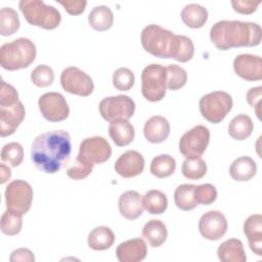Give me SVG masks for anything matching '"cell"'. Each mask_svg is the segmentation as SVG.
<instances>
[{
    "instance_id": "7402d4cb",
    "label": "cell",
    "mask_w": 262,
    "mask_h": 262,
    "mask_svg": "<svg viewBox=\"0 0 262 262\" xmlns=\"http://www.w3.org/2000/svg\"><path fill=\"white\" fill-rule=\"evenodd\" d=\"M108 135L118 146L130 144L135 136V130L128 120H117L110 124Z\"/></svg>"
},
{
    "instance_id": "d6986e66",
    "label": "cell",
    "mask_w": 262,
    "mask_h": 262,
    "mask_svg": "<svg viewBox=\"0 0 262 262\" xmlns=\"http://www.w3.org/2000/svg\"><path fill=\"white\" fill-rule=\"evenodd\" d=\"M143 210V201L139 192L127 190L119 198V211L124 218L128 220L137 219L142 215Z\"/></svg>"
},
{
    "instance_id": "6da1fadb",
    "label": "cell",
    "mask_w": 262,
    "mask_h": 262,
    "mask_svg": "<svg viewBox=\"0 0 262 262\" xmlns=\"http://www.w3.org/2000/svg\"><path fill=\"white\" fill-rule=\"evenodd\" d=\"M72 150L71 136L64 130H52L38 135L31 149L34 165L42 172H58L69 161Z\"/></svg>"
},
{
    "instance_id": "e0dca14e",
    "label": "cell",
    "mask_w": 262,
    "mask_h": 262,
    "mask_svg": "<svg viewBox=\"0 0 262 262\" xmlns=\"http://www.w3.org/2000/svg\"><path fill=\"white\" fill-rule=\"evenodd\" d=\"M144 158L136 150H127L115 163V171L123 178H132L142 173Z\"/></svg>"
},
{
    "instance_id": "8fae6325",
    "label": "cell",
    "mask_w": 262,
    "mask_h": 262,
    "mask_svg": "<svg viewBox=\"0 0 262 262\" xmlns=\"http://www.w3.org/2000/svg\"><path fill=\"white\" fill-rule=\"evenodd\" d=\"M112 156L110 143L101 136H92L85 138L79 147V154L76 159L87 164L95 165L106 162Z\"/></svg>"
},
{
    "instance_id": "9c48e42d",
    "label": "cell",
    "mask_w": 262,
    "mask_h": 262,
    "mask_svg": "<svg viewBox=\"0 0 262 262\" xmlns=\"http://www.w3.org/2000/svg\"><path fill=\"white\" fill-rule=\"evenodd\" d=\"M210 141V131L204 125H196L186 131L179 140V150L185 159L203 156Z\"/></svg>"
},
{
    "instance_id": "9a60e30c",
    "label": "cell",
    "mask_w": 262,
    "mask_h": 262,
    "mask_svg": "<svg viewBox=\"0 0 262 262\" xmlns=\"http://www.w3.org/2000/svg\"><path fill=\"white\" fill-rule=\"evenodd\" d=\"M235 74L246 81H260L262 79V60L259 55L239 54L233 60Z\"/></svg>"
},
{
    "instance_id": "d6a6232c",
    "label": "cell",
    "mask_w": 262,
    "mask_h": 262,
    "mask_svg": "<svg viewBox=\"0 0 262 262\" xmlns=\"http://www.w3.org/2000/svg\"><path fill=\"white\" fill-rule=\"evenodd\" d=\"M175 168V159L169 155H159L150 163V173L157 178L169 177L174 173Z\"/></svg>"
},
{
    "instance_id": "e575fe53",
    "label": "cell",
    "mask_w": 262,
    "mask_h": 262,
    "mask_svg": "<svg viewBox=\"0 0 262 262\" xmlns=\"http://www.w3.org/2000/svg\"><path fill=\"white\" fill-rule=\"evenodd\" d=\"M187 81L186 71L177 64H169L166 67V87L175 91L182 88Z\"/></svg>"
},
{
    "instance_id": "74e56055",
    "label": "cell",
    "mask_w": 262,
    "mask_h": 262,
    "mask_svg": "<svg viewBox=\"0 0 262 262\" xmlns=\"http://www.w3.org/2000/svg\"><path fill=\"white\" fill-rule=\"evenodd\" d=\"M23 226L20 215L6 210L1 216V231L6 235H15L19 233Z\"/></svg>"
},
{
    "instance_id": "277c9868",
    "label": "cell",
    "mask_w": 262,
    "mask_h": 262,
    "mask_svg": "<svg viewBox=\"0 0 262 262\" xmlns=\"http://www.w3.org/2000/svg\"><path fill=\"white\" fill-rule=\"evenodd\" d=\"M18 7L27 21L32 26L53 30L60 24V12L55 7L46 5L42 0H21Z\"/></svg>"
},
{
    "instance_id": "83f0119b",
    "label": "cell",
    "mask_w": 262,
    "mask_h": 262,
    "mask_svg": "<svg viewBox=\"0 0 262 262\" xmlns=\"http://www.w3.org/2000/svg\"><path fill=\"white\" fill-rule=\"evenodd\" d=\"M181 19L187 27L199 29L206 24L208 19V11L200 4L190 3L185 5L182 9Z\"/></svg>"
},
{
    "instance_id": "f546056e",
    "label": "cell",
    "mask_w": 262,
    "mask_h": 262,
    "mask_svg": "<svg viewBox=\"0 0 262 262\" xmlns=\"http://www.w3.org/2000/svg\"><path fill=\"white\" fill-rule=\"evenodd\" d=\"M254 130L252 119L245 114L235 116L228 125V133L235 140H245Z\"/></svg>"
},
{
    "instance_id": "4316f807",
    "label": "cell",
    "mask_w": 262,
    "mask_h": 262,
    "mask_svg": "<svg viewBox=\"0 0 262 262\" xmlns=\"http://www.w3.org/2000/svg\"><path fill=\"white\" fill-rule=\"evenodd\" d=\"M88 246L94 251L110 249L115 243L113 230L106 226H98L90 231L87 238Z\"/></svg>"
},
{
    "instance_id": "60d3db41",
    "label": "cell",
    "mask_w": 262,
    "mask_h": 262,
    "mask_svg": "<svg viewBox=\"0 0 262 262\" xmlns=\"http://www.w3.org/2000/svg\"><path fill=\"white\" fill-rule=\"evenodd\" d=\"M194 199L198 202V204L211 205L217 199V189L214 185L210 183L195 185Z\"/></svg>"
},
{
    "instance_id": "5b68a950",
    "label": "cell",
    "mask_w": 262,
    "mask_h": 262,
    "mask_svg": "<svg viewBox=\"0 0 262 262\" xmlns=\"http://www.w3.org/2000/svg\"><path fill=\"white\" fill-rule=\"evenodd\" d=\"M174 34L159 25H148L141 31L140 41L143 49L159 58H169V49Z\"/></svg>"
},
{
    "instance_id": "3957f363",
    "label": "cell",
    "mask_w": 262,
    "mask_h": 262,
    "mask_svg": "<svg viewBox=\"0 0 262 262\" xmlns=\"http://www.w3.org/2000/svg\"><path fill=\"white\" fill-rule=\"evenodd\" d=\"M36 46L28 38H18L4 43L0 48L1 67L8 71L28 68L36 58Z\"/></svg>"
},
{
    "instance_id": "ee69618b",
    "label": "cell",
    "mask_w": 262,
    "mask_h": 262,
    "mask_svg": "<svg viewBox=\"0 0 262 262\" xmlns=\"http://www.w3.org/2000/svg\"><path fill=\"white\" fill-rule=\"evenodd\" d=\"M57 2L62 5L64 10L71 15L81 14L87 5V2L83 0H58Z\"/></svg>"
},
{
    "instance_id": "d4e9b609",
    "label": "cell",
    "mask_w": 262,
    "mask_h": 262,
    "mask_svg": "<svg viewBox=\"0 0 262 262\" xmlns=\"http://www.w3.org/2000/svg\"><path fill=\"white\" fill-rule=\"evenodd\" d=\"M257 165L250 157L235 159L229 168V174L235 181H248L256 175Z\"/></svg>"
},
{
    "instance_id": "4dcf8cb0",
    "label": "cell",
    "mask_w": 262,
    "mask_h": 262,
    "mask_svg": "<svg viewBox=\"0 0 262 262\" xmlns=\"http://www.w3.org/2000/svg\"><path fill=\"white\" fill-rule=\"evenodd\" d=\"M193 184H181L177 186L174 191V203L177 208L183 211H190L194 209L199 204L194 199Z\"/></svg>"
},
{
    "instance_id": "ffe728a7",
    "label": "cell",
    "mask_w": 262,
    "mask_h": 262,
    "mask_svg": "<svg viewBox=\"0 0 262 262\" xmlns=\"http://www.w3.org/2000/svg\"><path fill=\"white\" fill-rule=\"evenodd\" d=\"M244 233L252 252L257 256H262V216L260 214L250 215L246 219Z\"/></svg>"
},
{
    "instance_id": "f1b7e54d",
    "label": "cell",
    "mask_w": 262,
    "mask_h": 262,
    "mask_svg": "<svg viewBox=\"0 0 262 262\" xmlns=\"http://www.w3.org/2000/svg\"><path fill=\"white\" fill-rule=\"evenodd\" d=\"M88 23L92 29L99 32L111 29L114 23V15L111 8L105 5L95 6L88 15Z\"/></svg>"
},
{
    "instance_id": "484cf974",
    "label": "cell",
    "mask_w": 262,
    "mask_h": 262,
    "mask_svg": "<svg viewBox=\"0 0 262 262\" xmlns=\"http://www.w3.org/2000/svg\"><path fill=\"white\" fill-rule=\"evenodd\" d=\"M142 236L152 248L162 246L168 236V230L166 225L158 219H151L147 221L142 228Z\"/></svg>"
},
{
    "instance_id": "ba28073f",
    "label": "cell",
    "mask_w": 262,
    "mask_h": 262,
    "mask_svg": "<svg viewBox=\"0 0 262 262\" xmlns=\"http://www.w3.org/2000/svg\"><path fill=\"white\" fill-rule=\"evenodd\" d=\"M33 194V188L27 181L20 179L11 181L5 189L7 210L20 216L25 215L31 208Z\"/></svg>"
},
{
    "instance_id": "f6af8a7d",
    "label": "cell",
    "mask_w": 262,
    "mask_h": 262,
    "mask_svg": "<svg viewBox=\"0 0 262 262\" xmlns=\"http://www.w3.org/2000/svg\"><path fill=\"white\" fill-rule=\"evenodd\" d=\"M261 97H262V87L258 86V87H253L251 88L248 92H247V101L248 103L255 108L256 115L258 117V119H261L260 115V103H261Z\"/></svg>"
},
{
    "instance_id": "7c38bea8",
    "label": "cell",
    "mask_w": 262,
    "mask_h": 262,
    "mask_svg": "<svg viewBox=\"0 0 262 262\" xmlns=\"http://www.w3.org/2000/svg\"><path fill=\"white\" fill-rule=\"evenodd\" d=\"M60 84L64 91L79 96H89L94 89L90 76L76 67H69L62 71Z\"/></svg>"
},
{
    "instance_id": "c3c4849f",
    "label": "cell",
    "mask_w": 262,
    "mask_h": 262,
    "mask_svg": "<svg viewBox=\"0 0 262 262\" xmlns=\"http://www.w3.org/2000/svg\"><path fill=\"white\" fill-rule=\"evenodd\" d=\"M0 169H1V171H0L1 172V180H0V182L3 184V183H5L11 177V171L4 164H1Z\"/></svg>"
},
{
    "instance_id": "30bf717a",
    "label": "cell",
    "mask_w": 262,
    "mask_h": 262,
    "mask_svg": "<svg viewBox=\"0 0 262 262\" xmlns=\"http://www.w3.org/2000/svg\"><path fill=\"white\" fill-rule=\"evenodd\" d=\"M98 108L101 117L112 123L117 120L130 119L134 115L135 103L127 95H116L103 98Z\"/></svg>"
},
{
    "instance_id": "ac0fdd59",
    "label": "cell",
    "mask_w": 262,
    "mask_h": 262,
    "mask_svg": "<svg viewBox=\"0 0 262 262\" xmlns=\"http://www.w3.org/2000/svg\"><path fill=\"white\" fill-rule=\"evenodd\" d=\"M120 262H139L147 255V246L142 238L135 237L121 243L116 249Z\"/></svg>"
},
{
    "instance_id": "7dc6e473",
    "label": "cell",
    "mask_w": 262,
    "mask_h": 262,
    "mask_svg": "<svg viewBox=\"0 0 262 262\" xmlns=\"http://www.w3.org/2000/svg\"><path fill=\"white\" fill-rule=\"evenodd\" d=\"M9 260L11 262H17V261L33 262V261H35V256L31 250L26 249V248H19V249L14 250L11 253Z\"/></svg>"
},
{
    "instance_id": "8992f818",
    "label": "cell",
    "mask_w": 262,
    "mask_h": 262,
    "mask_svg": "<svg viewBox=\"0 0 262 262\" xmlns=\"http://www.w3.org/2000/svg\"><path fill=\"white\" fill-rule=\"evenodd\" d=\"M232 98L225 91H213L201 97V115L210 123L218 124L225 119L232 108Z\"/></svg>"
},
{
    "instance_id": "d590c367",
    "label": "cell",
    "mask_w": 262,
    "mask_h": 262,
    "mask_svg": "<svg viewBox=\"0 0 262 262\" xmlns=\"http://www.w3.org/2000/svg\"><path fill=\"white\" fill-rule=\"evenodd\" d=\"M181 172L184 177L190 180H199L207 173V164L201 159H185L181 165Z\"/></svg>"
},
{
    "instance_id": "7a4b0ae2",
    "label": "cell",
    "mask_w": 262,
    "mask_h": 262,
    "mask_svg": "<svg viewBox=\"0 0 262 262\" xmlns=\"http://www.w3.org/2000/svg\"><path fill=\"white\" fill-rule=\"evenodd\" d=\"M261 37V27L251 21L219 20L210 30V39L220 50L257 46Z\"/></svg>"
},
{
    "instance_id": "2e32d148",
    "label": "cell",
    "mask_w": 262,
    "mask_h": 262,
    "mask_svg": "<svg viewBox=\"0 0 262 262\" xmlns=\"http://www.w3.org/2000/svg\"><path fill=\"white\" fill-rule=\"evenodd\" d=\"M26 115L24 104L18 101L11 106L0 107V135L6 137L13 134L24 121Z\"/></svg>"
},
{
    "instance_id": "ab89813d",
    "label": "cell",
    "mask_w": 262,
    "mask_h": 262,
    "mask_svg": "<svg viewBox=\"0 0 262 262\" xmlns=\"http://www.w3.org/2000/svg\"><path fill=\"white\" fill-rule=\"evenodd\" d=\"M135 82L134 74L128 68H119L113 74V84L120 91H128Z\"/></svg>"
},
{
    "instance_id": "836d02e7",
    "label": "cell",
    "mask_w": 262,
    "mask_h": 262,
    "mask_svg": "<svg viewBox=\"0 0 262 262\" xmlns=\"http://www.w3.org/2000/svg\"><path fill=\"white\" fill-rule=\"evenodd\" d=\"M19 29V18L11 7H3L0 10V34L2 36L13 35Z\"/></svg>"
},
{
    "instance_id": "5bb4252c",
    "label": "cell",
    "mask_w": 262,
    "mask_h": 262,
    "mask_svg": "<svg viewBox=\"0 0 262 262\" xmlns=\"http://www.w3.org/2000/svg\"><path fill=\"white\" fill-rule=\"evenodd\" d=\"M227 227V220L220 211H209L203 214L199 221L200 233L209 241L221 238L226 233Z\"/></svg>"
},
{
    "instance_id": "f35d334b",
    "label": "cell",
    "mask_w": 262,
    "mask_h": 262,
    "mask_svg": "<svg viewBox=\"0 0 262 262\" xmlns=\"http://www.w3.org/2000/svg\"><path fill=\"white\" fill-rule=\"evenodd\" d=\"M31 80L37 87L50 86L54 81V72L49 66L39 64L32 71Z\"/></svg>"
},
{
    "instance_id": "52a82bcc",
    "label": "cell",
    "mask_w": 262,
    "mask_h": 262,
    "mask_svg": "<svg viewBox=\"0 0 262 262\" xmlns=\"http://www.w3.org/2000/svg\"><path fill=\"white\" fill-rule=\"evenodd\" d=\"M166 68L159 63L146 66L141 73V93L151 102L162 100L166 95Z\"/></svg>"
},
{
    "instance_id": "b9f144b4",
    "label": "cell",
    "mask_w": 262,
    "mask_h": 262,
    "mask_svg": "<svg viewBox=\"0 0 262 262\" xmlns=\"http://www.w3.org/2000/svg\"><path fill=\"white\" fill-rule=\"evenodd\" d=\"M16 102H18V93L16 89L2 80L0 88V107L11 106Z\"/></svg>"
},
{
    "instance_id": "cb8c5ba5",
    "label": "cell",
    "mask_w": 262,
    "mask_h": 262,
    "mask_svg": "<svg viewBox=\"0 0 262 262\" xmlns=\"http://www.w3.org/2000/svg\"><path fill=\"white\" fill-rule=\"evenodd\" d=\"M217 256L222 262H245L247 256L245 254L244 245L237 238H229L223 242L217 249Z\"/></svg>"
},
{
    "instance_id": "7bdbcfd3",
    "label": "cell",
    "mask_w": 262,
    "mask_h": 262,
    "mask_svg": "<svg viewBox=\"0 0 262 262\" xmlns=\"http://www.w3.org/2000/svg\"><path fill=\"white\" fill-rule=\"evenodd\" d=\"M92 169L93 165L76 159V165L67 170V175L74 180H81L86 178L92 172Z\"/></svg>"
},
{
    "instance_id": "4fadbf2b",
    "label": "cell",
    "mask_w": 262,
    "mask_h": 262,
    "mask_svg": "<svg viewBox=\"0 0 262 262\" xmlns=\"http://www.w3.org/2000/svg\"><path fill=\"white\" fill-rule=\"evenodd\" d=\"M38 106L41 115L49 122L63 121L70 114L66 98L58 92H47L41 95L38 100Z\"/></svg>"
},
{
    "instance_id": "1f68e13d",
    "label": "cell",
    "mask_w": 262,
    "mask_h": 262,
    "mask_svg": "<svg viewBox=\"0 0 262 262\" xmlns=\"http://www.w3.org/2000/svg\"><path fill=\"white\" fill-rule=\"evenodd\" d=\"M142 201L144 209L152 215H160L164 213L168 207L166 194L158 189H151L145 192Z\"/></svg>"
},
{
    "instance_id": "603a6c76",
    "label": "cell",
    "mask_w": 262,
    "mask_h": 262,
    "mask_svg": "<svg viewBox=\"0 0 262 262\" xmlns=\"http://www.w3.org/2000/svg\"><path fill=\"white\" fill-rule=\"evenodd\" d=\"M194 53V46L190 38L183 35H174L169 49V58L180 62L190 60Z\"/></svg>"
},
{
    "instance_id": "44dd1931",
    "label": "cell",
    "mask_w": 262,
    "mask_h": 262,
    "mask_svg": "<svg viewBox=\"0 0 262 262\" xmlns=\"http://www.w3.org/2000/svg\"><path fill=\"white\" fill-rule=\"evenodd\" d=\"M143 134L150 143H161L165 141L170 134V124L162 116H152L144 124Z\"/></svg>"
},
{
    "instance_id": "bcb514c9",
    "label": "cell",
    "mask_w": 262,
    "mask_h": 262,
    "mask_svg": "<svg viewBox=\"0 0 262 262\" xmlns=\"http://www.w3.org/2000/svg\"><path fill=\"white\" fill-rule=\"evenodd\" d=\"M261 1H245V0H235L231 1V5L234 11L242 14H251L257 10V7Z\"/></svg>"
},
{
    "instance_id": "8d00e7d4",
    "label": "cell",
    "mask_w": 262,
    "mask_h": 262,
    "mask_svg": "<svg viewBox=\"0 0 262 262\" xmlns=\"http://www.w3.org/2000/svg\"><path fill=\"white\" fill-rule=\"evenodd\" d=\"M1 160L12 167H17L24 160V148L18 142L6 143L1 150Z\"/></svg>"
}]
</instances>
